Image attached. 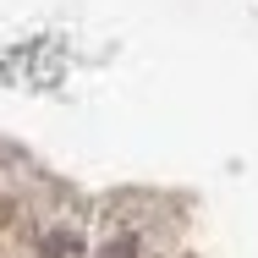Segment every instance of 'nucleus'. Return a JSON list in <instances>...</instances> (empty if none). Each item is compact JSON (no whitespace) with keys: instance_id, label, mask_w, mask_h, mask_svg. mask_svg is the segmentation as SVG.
Here are the masks:
<instances>
[{"instance_id":"obj_1","label":"nucleus","mask_w":258,"mask_h":258,"mask_svg":"<svg viewBox=\"0 0 258 258\" xmlns=\"http://www.w3.org/2000/svg\"><path fill=\"white\" fill-rule=\"evenodd\" d=\"M44 253L50 258H77V242L72 236H44Z\"/></svg>"},{"instance_id":"obj_2","label":"nucleus","mask_w":258,"mask_h":258,"mask_svg":"<svg viewBox=\"0 0 258 258\" xmlns=\"http://www.w3.org/2000/svg\"><path fill=\"white\" fill-rule=\"evenodd\" d=\"M104 258H138V236H115V242L104 247Z\"/></svg>"},{"instance_id":"obj_3","label":"nucleus","mask_w":258,"mask_h":258,"mask_svg":"<svg viewBox=\"0 0 258 258\" xmlns=\"http://www.w3.org/2000/svg\"><path fill=\"white\" fill-rule=\"evenodd\" d=\"M11 214H17V204H11V198H0V231L11 225Z\"/></svg>"}]
</instances>
